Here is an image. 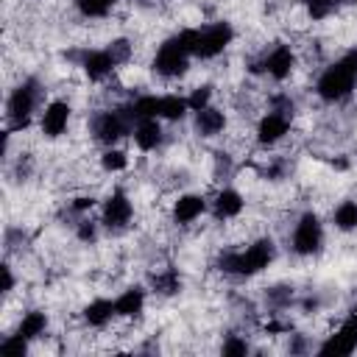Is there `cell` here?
Instances as JSON below:
<instances>
[{"instance_id":"obj_18","label":"cell","mask_w":357,"mask_h":357,"mask_svg":"<svg viewBox=\"0 0 357 357\" xmlns=\"http://www.w3.org/2000/svg\"><path fill=\"white\" fill-rule=\"evenodd\" d=\"M84 324L92 326V329H106L117 312H114V298H92L86 307H84Z\"/></svg>"},{"instance_id":"obj_30","label":"cell","mask_w":357,"mask_h":357,"mask_svg":"<svg viewBox=\"0 0 357 357\" xmlns=\"http://www.w3.org/2000/svg\"><path fill=\"white\" fill-rule=\"evenodd\" d=\"M220 351H223V354H229V357H240V354H245V351H248V343H245V337H240V335H229V337L223 340Z\"/></svg>"},{"instance_id":"obj_17","label":"cell","mask_w":357,"mask_h":357,"mask_svg":"<svg viewBox=\"0 0 357 357\" xmlns=\"http://www.w3.org/2000/svg\"><path fill=\"white\" fill-rule=\"evenodd\" d=\"M226 112L223 109H218V106H206V109H201V112H192V128H195V134L198 137H218V134H223L226 131Z\"/></svg>"},{"instance_id":"obj_29","label":"cell","mask_w":357,"mask_h":357,"mask_svg":"<svg viewBox=\"0 0 357 357\" xmlns=\"http://www.w3.org/2000/svg\"><path fill=\"white\" fill-rule=\"evenodd\" d=\"M109 53H112V59L117 61V67H123V64H128L131 61V42L128 39H114V42H109V47H106Z\"/></svg>"},{"instance_id":"obj_27","label":"cell","mask_w":357,"mask_h":357,"mask_svg":"<svg viewBox=\"0 0 357 357\" xmlns=\"http://www.w3.org/2000/svg\"><path fill=\"white\" fill-rule=\"evenodd\" d=\"M28 346H31V340H25L22 335L11 332V335H6V337L0 340V354H3V357H22V354L28 351Z\"/></svg>"},{"instance_id":"obj_16","label":"cell","mask_w":357,"mask_h":357,"mask_svg":"<svg viewBox=\"0 0 357 357\" xmlns=\"http://www.w3.org/2000/svg\"><path fill=\"white\" fill-rule=\"evenodd\" d=\"M243 209H245V198L234 187H223L212 198V215L218 220H234V218L243 215Z\"/></svg>"},{"instance_id":"obj_19","label":"cell","mask_w":357,"mask_h":357,"mask_svg":"<svg viewBox=\"0 0 357 357\" xmlns=\"http://www.w3.org/2000/svg\"><path fill=\"white\" fill-rule=\"evenodd\" d=\"M47 326H50V318H47V312H42V310H28V312H22L20 318H17V326H14V332L17 335H22L25 340H39L45 332H47Z\"/></svg>"},{"instance_id":"obj_9","label":"cell","mask_w":357,"mask_h":357,"mask_svg":"<svg viewBox=\"0 0 357 357\" xmlns=\"http://www.w3.org/2000/svg\"><path fill=\"white\" fill-rule=\"evenodd\" d=\"M134 220V201L126 190H112L100 204V226L109 231H123Z\"/></svg>"},{"instance_id":"obj_14","label":"cell","mask_w":357,"mask_h":357,"mask_svg":"<svg viewBox=\"0 0 357 357\" xmlns=\"http://www.w3.org/2000/svg\"><path fill=\"white\" fill-rule=\"evenodd\" d=\"M209 201L201 195V192H181L176 201H173V209H170V218L176 226H190L195 223L204 212H206Z\"/></svg>"},{"instance_id":"obj_1","label":"cell","mask_w":357,"mask_h":357,"mask_svg":"<svg viewBox=\"0 0 357 357\" xmlns=\"http://www.w3.org/2000/svg\"><path fill=\"white\" fill-rule=\"evenodd\" d=\"M357 89V50H346L332 64H326L315 78V95L335 106L354 95Z\"/></svg>"},{"instance_id":"obj_31","label":"cell","mask_w":357,"mask_h":357,"mask_svg":"<svg viewBox=\"0 0 357 357\" xmlns=\"http://www.w3.org/2000/svg\"><path fill=\"white\" fill-rule=\"evenodd\" d=\"M75 234H78V240L92 243V240L98 237V223H92V220H81L78 229H75Z\"/></svg>"},{"instance_id":"obj_3","label":"cell","mask_w":357,"mask_h":357,"mask_svg":"<svg viewBox=\"0 0 357 357\" xmlns=\"http://www.w3.org/2000/svg\"><path fill=\"white\" fill-rule=\"evenodd\" d=\"M42 103V84L36 78H22L6 100V120H8V131H22L33 123L36 109Z\"/></svg>"},{"instance_id":"obj_20","label":"cell","mask_w":357,"mask_h":357,"mask_svg":"<svg viewBox=\"0 0 357 357\" xmlns=\"http://www.w3.org/2000/svg\"><path fill=\"white\" fill-rule=\"evenodd\" d=\"M142 310H145V290H142V287H128V290H123V293L114 298V312H117V318L131 321V318H139Z\"/></svg>"},{"instance_id":"obj_25","label":"cell","mask_w":357,"mask_h":357,"mask_svg":"<svg viewBox=\"0 0 357 357\" xmlns=\"http://www.w3.org/2000/svg\"><path fill=\"white\" fill-rule=\"evenodd\" d=\"M98 162H100L103 173H123L128 167V153L123 148H117V145H106L103 153L98 156Z\"/></svg>"},{"instance_id":"obj_10","label":"cell","mask_w":357,"mask_h":357,"mask_svg":"<svg viewBox=\"0 0 357 357\" xmlns=\"http://www.w3.org/2000/svg\"><path fill=\"white\" fill-rule=\"evenodd\" d=\"M354 351H357V312L346 315L337 324V329L326 335V340L318 346V354H326V357H346Z\"/></svg>"},{"instance_id":"obj_2","label":"cell","mask_w":357,"mask_h":357,"mask_svg":"<svg viewBox=\"0 0 357 357\" xmlns=\"http://www.w3.org/2000/svg\"><path fill=\"white\" fill-rule=\"evenodd\" d=\"M276 259V243L271 237H257L251 240L245 248H237V251H223L218 265L223 273H231V276H243V279H251L262 271H268Z\"/></svg>"},{"instance_id":"obj_21","label":"cell","mask_w":357,"mask_h":357,"mask_svg":"<svg viewBox=\"0 0 357 357\" xmlns=\"http://www.w3.org/2000/svg\"><path fill=\"white\" fill-rule=\"evenodd\" d=\"M187 112H190V103L184 95H176V92L159 95V120L162 123H178L187 117Z\"/></svg>"},{"instance_id":"obj_24","label":"cell","mask_w":357,"mask_h":357,"mask_svg":"<svg viewBox=\"0 0 357 357\" xmlns=\"http://www.w3.org/2000/svg\"><path fill=\"white\" fill-rule=\"evenodd\" d=\"M75 3V11L84 17V20H103L112 14V8L120 3V0H73Z\"/></svg>"},{"instance_id":"obj_8","label":"cell","mask_w":357,"mask_h":357,"mask_svg":"<svg viewBox=\"0 0 357 357\" xmlns=\"http://www.w3.org/2000/svg\"><path fill=\"white\" fill-rule=\"evenodd\" d=\"M296 64H298V59H296L293 45L276 42V45L268 47V50L262 53V59L254 64V73H262V75H268L271 81H279V84H282V81H287V78L293 75Z\"/></svg>"},{"instance_id":"obj_13","label":"cell","mask_w":357,"mask_h":357,"mask_svg":"<svg viewBox=\"0 0 357 357\" xmlns=\"http://www.w3.org/2000/svg\"><path fill=\"white\" fill-rule=\"evenodd\" d=\"M78 67L84 70V75H86L92 84H100V81H106V78L117 70V61L112 59V53H109L106 47H92V50H84V53H81Z\"/></svg>"},{"instance_id":"obj_34","label":"cell","mask_w":357,"mask_h":357,"mask_svg":"<svg viewBox=\"0 0 357 357\" xmlns=\"http://www.w3.org/2000/svg\"><path fill=\"white\" fill-rule=\"evenodd\" d=\"M145 3H148V0H145Z\"/></svg>"},{"instance_id":"obj_11","label":"cell","mask_w":357,"mask_h":357,"mask_svg":"<svg viewBox=\"0 0 357 357\" xmlns=\"http://www.w3.org/2000/svg\"><path fill=\"white\" fill-rule=\"evenodd\" d=\"M70 117H73V106H70L64 98L47 100V103L42 106L39 117H36L42 137H45V139H59V137H64V131H67V126H70Z\"/></svg>"},{"instance_id":"obj_15","label":"cell","mask_w":357,"mask_h":357,"mask_svg":"<svg viewBox=\"0 0 357 357\" xmlns=\"http://www.w3.org/2000/svg\"><path fill=\"white\" fill-rule=\"evenodd\" d=\"M131 137H134V145H137L139 151H145V153L156 151V148L162 145V139H165L162 120H159V117H142V120H137Z\"/></svg>"},{"instance_id":"obj_23","label":"cell","mask_w":357,"mask_h":357,"mask_svg":"<svg viewBox=\"0 0 357 357\" xmlns=\"http://www.w3.org/2000/svg\"><path fill=\"white\" fill-rule=\"evenodd\" d=\"M151 287H153V293H159V296H176V293L181 290V276H178L176 268H165V271L153 273Z\"/></svg>"},{"instance_id":"obj_28","label":"cell","mask_w":357,"mask_h":357,"mask_svg":"<svg viewBox=\"0 0 357 357\" xmlns=\"http://www.w3.org/2000/svg\"><path fill=\"white\" fill-rule=\"evenodd\" d=\"M187 103H190V112H201V109L212 106V86H209V84L195 86V89L187 95Z\"/></svg>"},{"instance_id":"obj_22","label":"cell","mask_w":357,"mask_h":357,"mask_svg":"<svg viewBox=\"0 0 357 357\" xmlns=\"http://www.w3.org/2000/svg\"><path fill=\"white\" fill-rule=\"evenodd\" d=\"M332 226H335L337 231H343V234L357 231V201H351V198L340 201V204L332 209Z\"/></svg>"},{"instance_id":"obj_12","label":"cell","mask_w":357,"mask_h":357,"mask_svg":"<svg viewBox=\"0 0 357 357\" xmlns=\"http://www.w3.org/2000/svg\"><path fill=\"white\" fill-rule=\"evenodd\" d=\"M290 112H282V109H271L265 112L259 120H257V142L262 148H273L276 142H282L287 134H290Z\"/></svg>"},{"instance_id":"obj_32","label":"cell","mask_w":357,"mask_h":357,"mask_svg":"<svg viewBox=\"0 0 357 357\" xmlns=\"http://www.w3.org/2000/svg\"><path fill=\"white\" fill-rule=\"evenodd\" d=\"M95 206H98V201H95L92 195H78V198L70 201V209H73V212H89V209H95Z\"/></svg>"},{"instance_id":"obj_4","label":"cell","mask_w":357,"mask_h":357,"mask_svg":"<svg viewBox=\"0 0 357 357\" xmlns=\"http://www.w3.org/2000/svg\"><path fill=\"white\" fill-rule=\"evenodd\" d=\"M134 112L131 103L128 106H114V109H103L92 117V137L100 145H117L123 137H128L134 131Z\"/></svg>"},{"instance_id":"obj_7","label":"cell","mask_w":357,"mask_h":357,"mask_svg":"<svg viewBox=\"0 0 357 357\" xmlns=\"http://www.w3.org/2000/svg\"><path fill=\"white\" fill-rule=\"evenodd\" d=\"M290 245H293V251L298 257H315L324 248V223H321V218L312 209L301 212L298 220L293 223Z\"/></svg>"},{"instance_id":"obj_26","label":"cell","mask_w":357,"mask_h":357,"mask_svg":"<svg viewBox=\"0 0 357 357\" xmlns=\"http://www.w3.org/2000/svg\"><path fill=\"white\" fill-rule=\"evenodd\" d=\"M340 0H304V8H307V17L312 22H324L329 20L335 11H337Z\"/></svg>"},{"instance_id":"obj_6","label":"cell","mask_w":357,"mask_h":357,"mask_svg":"<svg viewBox=\"0 0 357 357\" xmlns=\"http://www.w3.org/2000/svg\"><path fill=\"white\" fill-rule=\"evenodd\" d=\"M231 42H234V28H231V22L218 20V22L201 25V28H195V50H192V56L201 59V61L218 59Z\"/></svg>"},{"instance_id":"obj_33","label":"cell","mask_w":357,"mask_h":357,"mask_svg":"<svg viewBox=\"0 0 357 357\" xmlns=\"http://www.w3.org/2000/svg\"><path fill=\"white\" fill-rule=\"evenodd\" d=\"M0 271H3V293L8 296L14 290V271H11V265H3Z\"/></svg>"},{"instance_id":"obj_5","label":"cell","mask_w":357,"mask_h":357,"mask_svg":"<svg viewBox=\"0 0 357 357\" xmlns=\"http://www.w3.org/2000/svg\"><path fill=\"white\" fill-rule=\"evenodd\" d=\"M190 61H192V53L187 50V45L181 42V36L173 33L165 42H159V47H156V53L151 59V67L162 78H178V75L187 73Z\"/></svg>"}]
</instances>
